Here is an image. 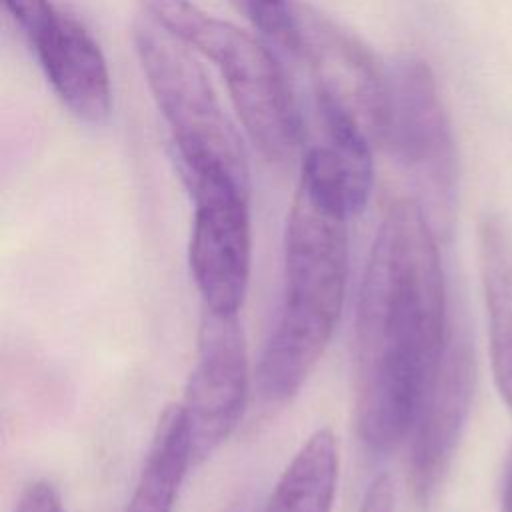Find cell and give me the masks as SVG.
<instances>
[{
  "label": "cell",
  "mask_w": 512,
  "mask_h": 512,
  "mask_svg": "<svg viewBox=\"0 0 512 512\" xmlns=\"http://www.w3.org/2000/svg\"><path fill=\"white\" fill-rule=\"evenodd\" d=\"M502 506H504V512H512V456L506 466L504 488H502Z\"/></svg>",
  "instance_id": "cell-19"
},
{
  "label": "cell",
  "mask_w": 512,
  "mask_h": 512,
  "mask_svg": "<svg viewBox=\"0 0 512 512\" xmlns=\"http://www.w3.org/2000/svg\"><path fill=\"white\" fill-rule=\"evenodd\" d=\"M230 512H246V508L244 506H234Z\"/></svg>",
  "instance_id": "cell-20"
},
{
  "label": "cell",
  "mask_w": 512,
  "mask_h": 512,
  "mask_svg": "<svg viewBox=\"0 0 512 512\" xmlns=\"http://www.w3.org/2000/svg\"><path fill=\"white\" fill-rule=\"evenodd\" d=\"M390 108L384 148L414 188L434 232L452 230L458 198V152L434 72L414 56L388 70Z\"/></svg>",
  "instance_id": "cell-5"
},
{
  "label": "cell",
  "mask_w": 512,
  "mask_h": 512,
  "mask_svg": "<svg viewBox=\"0 0 512 512\" xmlns=\"http://www.w3.org/2000/svg\"><path fill=\"white\" fill-rule=\"evenodd\" d=\"M190 466L194 456L186 418L182 406L174 404L158 418L124 512H172Z\"/></svg>",
  "instance_id": "cell-12"
},
{
  "label": "cell",
  "mask_w": 512,
  "mask_h": 512,
  "mask_svg": "<svg viewBox=\"0 0 512 512\" xmlns=\"http://www.w3.org/2000/svg\"><path fill=\"white\" fill-rule=\"evenodd\" d=\"M480 272L492 372L502 400L512 410V242L496 218L484 220L480 228Z\"/></svg>",
  "instance_id": "cell-11"
},
{
  "label": "cell",
  "mask_w": 512,
  "mask_h": 512,
  "mask_svg": "<svg viewBox=\"0 0 512 512\" xmlns=\"http://www.w3.org/2000/svg\"><path fill=\"white\" fill-rule=\"evenodd\" d=\"M316 112L320 116L324 140L320 142L334 158L354 214L362 212L372 190V142L364 130L334 102L316 94Z\"/></svg>",
  "instance_id": "cell-14"
},
{
  "label": "cell",
  "mask_w": 512,
  "mask_h": 512,
  "mask_svg": "<svg viewBox=\"0 0 512 512\" xmlns=\"http://www.w3.org/2000/svg\"><path fill=\"white\" fill-rule=\"evenodd\" d=\"M474 382L476 360L466 326L450 324L442 358L408 434V482L420 506L434 500L450 470L470 414Z\"/></svg>",
  "instance_id": "cell-9"
},
{
  "label": "cell",
  "mask_w": 512,
  "mask_h": 512,
  "mask_svg": "<svg viewBox=\"0 0 512 512\" xmlns=\"http://www.w3.org/2000/svg\"><path fill=\"white\" fill-rule=\"evenodd\" d=\"M350 216L334 160L320 144L310 146L286 220L280 304L258 366V386L270 402L298 394L336 330L348 284Z\"/></svg>",
  "instance_id": "cell-2"
},
{
  "label": "cell",
  "mask_w": 512,
  "mask_h": 512,
  "mask_svg": "<svg viewBox=\"0 0 512 512\" xmlns=\"http://www.w3.org/2000/svg\"><path fill=\"white\" fill-rule=\"evenodd\" d=\"M436 238L414 198H394L364 268L354 318V420L360 442L376 454L408 438L448 340Z\"/></svg>",
  "instance_id": "cell-1"
},
{
  "label": "cell",
  "mask_w": 512,
  "mask_h": 512,
  "mask_svg": "<svg viewBox=\"0 0 512 512\" xmlns=\"http://www.w3.org/2000/svg\"><path fill=\"white\" fill-rule=\"evenodd\" d=\"M358 512H394V484L388 474H380L370 482Z\"/></svg>",
  "instance_id": "cell-18"
},
{
  "label": "cell",
  "mask_w": 512,
  "mask_h": 512,
  "mask_svg": "<svg viewBox=\"0 0 512 512\" xmlns=\"http://www.w3.org/2000/svg\"><path fill=\"white\" fill-rule=\"evenodd\" d=\"M194 200L188 264L202 308L238 314L250 278V186L228 176L184 180Z\"/></svg>",
  "instance_id": "cell-6"
},
{
  "label": "cell",
  "mask_w": 512,
  "mask_h": 512,
  "mask_svg": "<svg viewBox=\"0 0 512 512\" xmlns=\"http://www.w3.org/2000/svg\"><path fill=\"white\" fill-rule=\"evenodd\" d=\"M14 512H66V508L52 482L36 480L24 488Z\"/></svg>",
  "instance_id": "cell-17"
},
{
  "label": "cell",
  "mask_w": 512,
  "mask_h": 512,
  "mask_svg": "<svg viewBox=\"0 0 512 512\" xmlns=\"http://www.w3.org/2000/svg\"><path fill=\"white\" fill-rule=\"evenodd\" d=\"M232 4L266 40L298 54L296 0H232Z\"/></svg>",
  "instance_id": "cell-15"
},
{
  "label": "cell",
  "mask_w": 512,
  "mask_h": 512,
  "mask_svg": "<svg viewBox=\"0 0 512 512\" xmlns=\"http://www.w3.org/2000/svg\"><path fill=\"white\" fill-rule=\"evenodd\" d=\"M4 6L28 38L38 34L58 12L50 0H4Z\"/></svg>",
  "instance_id": "cell-16"
},
{
  "label": "cell",
  "mask_w": 512,
  "mask_h": 512,
  "mask_svg": "<svg viewBox=\"0 0 512 512\" xmlns=\"http://www.w3.org/2000/svg\"><path fill=\"white\" fill-rule=\"evenodd\" d=\"M246 398L248 350L238 314L202 308L196 356L180 404L194 466L208 460L232 436Z\"/></svg>",
  "instance_id": "cell-7"
},
{
  "label": "cell",
  "mask_w": 512,
  "mask_h": 512,
  "mask_svg": "<svg viewBox=\"0 0 512 512\" xmlns=\"http://www.w3.org/2000/svg\"><path fill=\"white\" fill-rule=\"evenodd\" d=\"M176 38L218 66L244 132L260 156L274 164L290 162L302 146V118L276 56L260 40L198 4L184 16Z\"/></svg>",
  "instance_id": "cell-4"
},
{
  "label": "cell",
  "mask_w": 512,
  "mask_h": 512,
  "mask_svg": "<svg viewBox=\"0 0 512 512\" xmlns=\"http://www.w3.org/2000/svg\"><path fill=\"white\" fill-rule=\"evenodd\" d=\"M298 54L310 68L316 94L342 108L370 138L384 146L390 84L372 52L314 6L296 0Z\"/></svg>",
  "instance_id": "cell-8"
},
{
  "label": "cell",
  "mask_w": 512,
  "mask_h": 512,
  "mask_svg": "<svg viewBox=\"0 0 512 512\" xmlns=\"http://www.w3.org/2000/svg\"><path fill=\"white\" fill-rule=\"evenodd\" d=\"M338 442L316 430L280 474L262 512H330L338 486Z\"/></svg>",
  "instance_id": "cell-13"
},
{
  "label": "cell",
  "mask_w": 512,
  "mask_h": 512,
  "mask_svg": "<svg viewBox=\"0 0 512 512\" xmlns=\"http://www.w3.org/2000/svg\"><path fill=\"white\" fill-rule=\"evenodd\" d=\"M132 42L170 128L182 180L218 174L250 186L242 138L190 46L144 14L132 24Z\"/></svg>",
  "instance_id": "cell-3"
},
{
  "label": "cell",
  "mask_w": 512,
  "mask_h": 512,
  "mask_svg": "<svg viewBox=\"0 0 512 512\" xmlns=\"http://www.w3.org/2000/svg\"><path fill=\"white\" fill-rule=\"evenodd\" d=\"M30 40L62 104L88 124L106 122L112 110L110 74L90 32L72 16L56 12Z\"/></svg>",
  "instance_id": "cell-10"
}]
</instances>
